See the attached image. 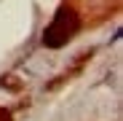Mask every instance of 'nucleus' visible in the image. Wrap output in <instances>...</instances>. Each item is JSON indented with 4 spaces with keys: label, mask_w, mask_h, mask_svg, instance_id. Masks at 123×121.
I'll return each mask as SVG.
<instances>
[{
    "label": "nucleus",
    "mask_w": 123,
    "mask_h": 121,
    "mask_svg": "<svg viewBox=\"0 0 123 121\" xmlns=\"http://www.w3.org/2000/svg\"><path fill=\"white\" fill-rule=\"evenodd\" d=\"M75 32H78V19H75V14L62 8V11L54 16V22L46 27V32H43V46L59 49V46H64Z\"/></svg>",
    "instance_id": "obj_1"
}]
</instances>
